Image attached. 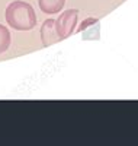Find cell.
Instances as JSON below:
<instances>
[{
    "instance_id": "cell-5",
    "label": "cell",
    "mask_w": 138,
    "mask_h": 146,
    "mask_svg": "<svg viewBox=\"0 0 138 146\" xmlns=\"http://www.w3.org/2000/svg\"><path fill=\"white\" fill-rule=\"evenodd\" d=\"M10 42H12V36H10L9 29L0 23V54H3L9 50Z\"/></svg>"
},
{
    "instance_id": "cell-2",
    "label": "cell",
    "mask_w": 138,
    "mask_h": 146,
    "mask_svg": "<svg viewBox=\"0 0 138 146\" xmlns=\"http://www.w3.org/2000/svg\"><path fill=\"white\" fill-rule=\"evenodd\" d=\"M77 18H79V10L77 9H68L66 12L60 13L58 19H55V27L60 40H67L68 36L76 29L77 25Z\"/></svg>"
},
{
    "instance_id": "cell-6",
    "label": "cell",
    "mask_w": 138,
    "mask_h": 146,
    "mask_svg": "<svg viewBox=\"0 0 138 146\" xmlns=\"http://www.w3.org/2000/svg\"><path fill=\"white\" fill-rule=\"evenodd\" d=\"M96 23H99V19H96V18H87V19H84V21L81 22V25L77 28V32H83V31H86V29L95 27Z\"/></svg>"
},
{
    "instance_id": "cell-1",
    "label": "cell",
    "mask_w": 138,
    "mask_h": 146,
    "mask_svg": "<svg viewBox=\"0 0 138 146\" xmlns=\"http://www.w3.org/2000/svg\"><path fill=\"white\" fill-rule=\"evenodd\" d=\"M6 22L16 31H31L36 27V13L34 7L23 2V0H16L12 2L6 7Z\"/></svg>"
},
{
    "instance_id": "cell-4",
    "label": "cell",
    "mask_w": 138,
    "mask_h": 146,
    "mask_svg": "<svg viewBox=\"0 0 138 146\" xmlns=\"http://www.w3.org/2000/svg\"><path fill=\"white\" fill-rule=\"evenodd\" d=\"M38 5L44 13L55 15V13H60L64 9L66 0H38Z\"/></svg>"
},
{
    "instance_id": "cell-3",
    "label": "cell",
    "mask_w": 138,
    "mask_h": 146,
    "mask_svg": "<svg viewBox=\"0 0 138 146\" xmlns=\"http://www.w3.org/2000/svg\"><path fill=\"white\" fill-rule=\"evenodd\" d=\"M41 41L44 47H49L60 40L58 32H57V27H55V19H47L42 27H41Z\"/></svg>"
}]
</instances>
